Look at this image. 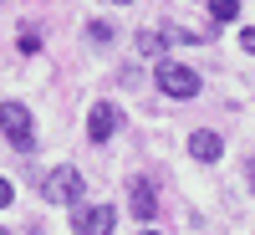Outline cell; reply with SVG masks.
Returning <instances> with one entry per match:
<instances>
[{"instance_id":"cell-3","label":"cell","mask_w":255,"mask_h":235,"mask_svg":"<svg viewBox=\"0 0 255 235\" xmlns=\"http://www.w3.org/2000/svg\"><path fill=\"white\" fill-rule=\"evenodd\" d=\"M41 189H46L51 205H77V200H82V174H77L72 164H61V169H51V174H46V184H41Z\"/></svg>"},{"instance_id":"cell-7","label":"cell","mask_w":255,"mask_h":235,"mask_svg":"<svg viewBox=\"0 0 255 235\" xmlns=\"http://www.w3.org/2000/svg\"><path fill=\"white\" fill-rule=\"evenodd\" d=\"M128 200H133V215H138V220H153L158 200H153V184H148V179H133V189H128Z\"/></svg>"},{"instance_id":"cell-2","label":"cell","mask_w":255,"mask_h":235,"mask_svg":"<svg viewBox=\"0 0 255 235\" xmlns=\"http://www.w3.org/2000/svg\"><path fill=\"white\" fill-rule=\"evenodd\" d=\"M0 133H5L20 154H31L36 148V133H31V113L20 108V102H5V108H0Z\"/></svg>"},{"instance_id":"cell-14","label":"cell","mask_w":255,"mask_h":235,"mask_svg":"<svg viewBox=\"0 0 255 235\" xmlns=\"http://www.w3.org/2000/svg\"><path fill=\"white\" fill-rule=\"evenodd\" d=\"M250 189H255V169H250Z\"/></svg>"},{"instance_id":"cell-15","label":"cell","mask_w":255,"mask_h":235,"mask_svg":"<svg viewBox=\"0 0 255 235\" xmlns=\"http://www.w3.org/2000/svg\"><path fill=\"white\" fill-rule=\"evenodd\" d=\"M143 235H158V230H143Z\"/></svg>"},{"instance_id":"cell-5","label":"cell","mask_w":255,"mask_h":235,"mask_svg":"<svg viewBox=\"0 0 255 235\" xmlns=\"http://www.w3.org/2000/svg\"><path fill=\"white\" fill-rule=\"evenodd\" d=\"M118 108L113 102H92V113H87V138L92 143H102V138H113V128H118Z\"/></svg>"},{"instance_id":"cell-8","label":"cell","mask_w":255,"mask_h":235,"mask_svg":"<svg viewBox=\"0 0 255 235\" xmlns=\"http://www.w3.org/2000/svg\"><path fill=\"white\" fill-rule=\"evenodd\" d=\"M133 46H138L143 56H163V46H168V36H163V31H138V41H133Z\"/></svg>"},{"instance_id":"cell-10","label":"cell","mask_w":255,"mask_h":235,"mask_svg":"<svg viewBox=\"0 0 255 235\" xmlns=\"http://www.w3.org/2000/svg\"><path fill=\"white\" fill-rule=\"evenodd\" d=\"M209 10H215V20H235L240 15V0H215Z\"/></svg>"},{"instance_id":"cell-12","label":"cell","mask_w":255,"mask_h":235,"mask_svg":"<svg viewBox=\"0 0 255 235\" xmlns=\"http://www.w3.org/2000/svg\"><path fill=\"white\" fill-rule=\"evenodd\" d=\"M10 200H15V184H10V179H0V210H5Z\"/></svg>"},{"instance_id":"cell-4","label":"cell","mask_w":255,"mask_h":235,"mask_svg":"<svg viewBox=\"0 0 255 235\" xmlns=\"http://www.w3.org/2000/svg\"><path fill=\"white\" fill-rule=\"evenodd\" d=\"M113 220H118V215H113L108 205H97V210H82V205H77V210H72V230H77V235H113Z\"/></svg>"},{"instance_id":"cell-11","label":"cell","mask_w":255,"mask_h":235,"mask_svg":"<svg viewBox=\"0 0 255 235\" xmlns=\"http://www.w3.org/2000/svg\"><path fill=\"white\" fill-rule=\"evenodd\" d=\"M20 51H26V56H31V51H41V36H36V31H26V36H20Z\"/></svg>"},{"instance_id":"cell-13","label":"cell","mask_w":255,"mask_h":235,"mask_svg":"<svg viewBox=\"0 0 255 235\" xmlns=\"http://www.w3.org/2000/svg\"><path fill=\"white\" fill-rule=\"evenodd\" d=\"M240 46H245V51H255V26H245V31H240Z\"/></svg>"},{"instance_id":"cell-16","label":"cell","mask_w":255,"mask_h":235,"mask_svg":"<svg viewBox=\"0 0 255 235\" xmlns=\"http://www.w3.org/2000/svg\"><path fill=\"white\" fill-rule=\"evenodd\" d=\"M118 5H128V0H118Z\"/></svg>"},{"instance_id":"cell-6","label":"cell","mask_w":255,"mask_h":235,"mask_svg":"<svg viewBox=\"0 0 255 235\" xmlns=\"http://www.w3.org/2000/svg\"><path fill=\"white\" fill-rule=\"evenodd\" d=\"M189 154H194L199 164H215V159L225 154V143H220V133H209V128H199V133H189Z\"/></svg>"},{"instance_id":"cell-1","label":"cell","mask_w":255,"mask_h":235,"mask_svg":"<svg viewBox=\"0 0 255 235\" xmlns=\"http://www.w3.org/2000/svg\"><path fill=\"white\" fill-rule=\"evenodd\" d=\"M153 82H158V92L163 97H199V72L194 67H179V61H158V72H153Z\"/></svg>"},{"instance_id":"cell-9","label":"cell","mask_w":255,"mask_h":235,"mask_svg":"<svg viewBox=\"0 0 255 235\" xmlns=\"http://www.w3.org/2000/svg\"><path fill=\"white\" fill-rule=\"evenodd\" d=\"M113 36H118V31H113V20H92V26H87V41H92L97 51H108V46H113Z\"/></svg>"},{"instance_id":"cell-17","label":"cell","mask_w":255,"mask_h":235,"mask_svg":"<svg viewBox=\"0 0 255 235\" xmlns=\"http://www.w3.org/2000/svg\"><path fill=\"white\" fill-rule=\"evenodd\" d=\"M0 235H10V230H0Z\"/></svg>"}]
</instances>
